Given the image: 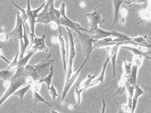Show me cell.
<instances>
[{
    "label": "cell",
    "instance_id": "e0dca14e",
    "mask_svg": "<svg viewBox=\"0 0 151 113\" xmlns=\"http://www.w3.org/2000/svg\"><path fill=\"white\" fill-rule=\"evenodd\" d=\"M123 3H124V1H112L113 8H114V19H113V23L110 27V30L112 29L116 24L117 23V22H119V10H120L121 6Z\"/></svg>",
    "mask_w": 151,
    "mask_h": 113
},
{
    "label": "cell",
    "instance_id": "d6a6232c",
    "mask_svg": "<svg viewBox=\"0 0 151 113\" xmlns=\"http://www.w3.org/2000/svg\"><path fill=\"white\" fill-rule=\"evenodd\" d=\"M51 42H52V43H53L54 44L56 43L57 42H58V37H53L52 38H51Z\"/></svg>",
    "mask_w": 151,
    "mask_h": 113
},
{
    "label": "cell",
    "instance_id": "f35d334b",
    "mask_svg": "<svg viewBox=\"0 0 151 113\" xmlns=\"http://www.w3.org/2000/svg\"><path fill=\"white\" fill-rule=\"evenodd\" d=\"M29 113H33V112H29Z\"/></svg>",
    "mask_w": 151,
    "mask_h": 113
},
{
    "label": "cell",
    "instance_id": "3957f363",
    "mask_svg": "<svg viewBox=\"0 0 151 113\" xmlns=\"http://www.w3.org/2000/svg\"><path fill=\"white\" fill-rule=\"evenodd\" d=\"M59 12H60L61 14V18L59 21V26H64L65 28H69L70 30H73L75 32L77 31H81L90 34L89 30L83 28L78 22L72 21L70 19L67 17L66 15V3L65 2H63L61 3Z\"/></svg>",
    "mask_w": 151,
    "mask_h": 113
},
{
    "label": "cell",
    "instance_id": "7402d4cb",
    "mask_svg": "<svg viewBox=\"0 0 151 113\" xmlns=\"http://www.w3.org/2000/svg\"><path fill=\"white\" fill-rule=\"evenodd\" d=\"M95 78H96V75H91V74L87 75L86 78L83 80L81 84L80 85L81 90L82 91H84L87 90V89H88L91 82H92Z\"/></svg>",
    "mask_w": 151,
    "mask_h": 113
},
{
    "label": "cell",
    "instance_id": "d590c367",
    "mask_svg": "<svg viewBox=\"0 0 151 113\" xmlns=\"http://www.w3.org/2000/svg\"><path fill=\"white\" fill-rule=\"evenodd\" d=\"M80 7L81 8H84L86 7V3L85 2H81L80 3Z\"/></svg>",
    "mask_w": 151,
    "mask_h": 113
},
{
    "label": "cell",
    "instance_id": "5b68a950",
    "mask_svg": "<svg viewBox=\"0 0 151 113\" xmlns=\"http://www.w3.org/2000/svg\"><path fill=\"white\" fill-rule=\"evenodd\" d=\"M45 5V2L43 3L42 5L39 7L37 9L35 10H32L31 8V3L29 0H27V9H26V14L27 17V22L29 23V25L30 27V30L29 32V38L31 40V43L33 42L34 38L35 37V24L36 21H37V18L38 14L40 13L44 7Z\"/></svg>",
    "mask_w": 151,
    "mask_h": 113
},
{
    "label": "cell",
    "instance_id": "8fae6325",
    "mask_svg": "<svg viewBox=\"0 0 151 113\" xmlns=\"http://www.w3.org/2000/svg\"><path fill=\"white\" fill-rule=\"evenodd\" d=\"M119 48H120V46H119L117 45H115L113 46H110V47H106V49L107 51V55L109 56L110 61H111V62H112V74H113L112 78H115V77H116V59H117V52H118Z\"/></svg>",
    "mask_w": 151,
    "mask_h": 113
},
{
    "label": "cell",
    "instance_id": "4316f807",
    "mask_svg": "<svg viewBox=\"0 0 151 113\" xmlns=\"http://www.w3.org/2000/svg\"><path fill=\"white\" fill-rule=\"evenodd\" d=\"M48 91H49V93L50 96L52 97V99L54 101H55V99H56V98L59 96V95L56 89L55 88V87L54 86L52 85L48 89Z\"/></svg>",
    "mask_w": 151,
    "mask_h": 113
},
{
    "label": "cell",
    "instance_id": "8d00e7d4",
    "mask_svg": "<svg viewBox=\"0 0 151 113\" xmlns=\"http://www.w3.org/2000/svg\"><path fill=\"white\" fill-rule=\"evenodd\" d=\"M50 113H59V112H58V111H55V110H54V109H52L51 111H50Z\"/></svg>",
    "mask_w": 151,
    "mask_h": 113
},
{
    "label": "cell",
    "instance_id": "484cf974",
    "mask_svg": "<svg viewBox=\"0 0 151 113\" xmlns=\"http://www.w3.org/2000/svg\"><path fill=\"white\" fill-rule=\"evenodd\" d=\"M12 3L13 4V5L17 8V9H18L20 12H21V17L22 19V21H23V22L25 24V22H27V14H26V11L22 9V8L20 7L19 5H17L16 3H14V1H12Z\"/></svg>",
    "mask_w": 151,
    "mask_h": 113
},
{
    "label": "cell",
    "instance_id": "f546056e",
    "mask_svg": "<svg viewBox=\"0 0 151 113\" xmlns=\"http://www.w3.org/2000/svg\"><path fill=\"white\" fill-rule=\"evenodd\" d=\"M101 99H102V108H101V113H105L106 104L105 100L104 99V96H103V91H102V88H101Z\"/></svg>",
    "mask_w": 151,
    "mask_h": 113
},
{
    "label": "cell",
    "instance_id": "44dd1931",
    "mask_svg": "<svg viewBox=\"0 0 151 113\" xmlns=\"http://www.w3.org/2000/svg\"><path fill=\"white\" fill-rule=\"evenodd\" d=\"M33 92V103L34 106L35 105H37V103L38 102H42V103H44L45 104L47 105L50 108L52 109V106L47 101H46L44 98H43L42 96L39 94V93L37 91H32Z\"/></svg>",
    "mask_w": 151,
    "mask_h": 113
},
{
    "label": "cell",
    "instance_id": "9a60e30c",
    "mask_svg": "<svg viewBox=\"0 0 151 113\" xmlns=\"http://www.w3.org/2000/svg\"><path fill=\"white\" fill-rule=\"evenodd\" d=\"M144 91L142 90V88L139 86V85L137 84V85L134 86V95H133V100H132V108H131L129 113H134L137 106V104H138V99L139 97H140L142 95H144Z\"/></svg>",
    "mask_w": 151,
    "mask_h": 113
},
{
    "label": "cell",
    "instance_id": "4dcf8cb0",
    "mask_svg": "<svg viewBox=\"0 0 151 113\" xmlns=\"http://www.w3.org/2000/svg\"><path fill=\"white\" fill-rule=\"evenodd\" d=\"M119 12L121 13V15L122 18H125L127 16V15H128V11H127L126 9H124V8L119 10Z\"/></svg>",
    "mask_w": 151,
    "mask_h": 113
},
{
    "label": "cell",
    "instance_id": "d4e9b609",
    "mask_svg": "<svg viewBox=\"0 0 151 113\" xmlns=\"http://www.w3.org/2000/svg\"><path fill=\"white\" fill-rule=\"evenodd\" d=\"M82 91L81 89H78L76 88L75 89V101H76L77 104L78 106L81 105L82 102Z\"/></svg>",
    "mask_w": 151,
    "mask_h": 113
},
{
    "label": "cell",
    "instance_id": "7a4b0ae2",
    "mask_svg": "<svg viewBox=\"0 0 151 113\" xmlns=\"http://www.w3.org/2000/svg\"><path fill=\"white\" fill-rule=\"evenodd\" d=\"M26 78L27 75L25 72V67L17 68L16 72L9 80V86L6 88V91L0 99V107L10 96L13 95L20 87L26 84Z\"/></svg>",
    "mask_w": 151,
    "mask_h": 113
},
{
    "label": "cell",
    "instance_id": "ffe728a7",
    "mask_svg": "<svg viewBox=\"0 0 151 113\" xmlns=\"http://www.w3.org/2000/svg\"><path fill=\"white\" fill-rule=\"evenodd\" d=\"M138 15L141 17V21L138 24L142 22H148L150 20V6L144 10H140L138 11Z\"/></svg>",
    "mask_w": 151,
    "mask_h": 113
},
{
    "label": "cell",
    "instance_id": "30bf717a",
    "mask_svg": "<svg viewBox=\"0 0 151 113\" xmlns=\"http://www.w3.org/2000/svg\"><path fill=\"white\" fill-rule=\"evenodd\" d=\"M86 63H87V61L84 60V63L82 64V65L80 67V68H78V70L76 72H75L73 74H72V75H71L70 77V78L69 79L68 81L66 84H65L64 88H63V91L62 93V96H61V102H64L68 92V91L70 90L71 87L72 86V85L75 83V82L77 80L79 74H80V72H81V70L82 69V68L84 67Z\"/></svg>",
    "mask_w": 151,
    "mask_h": 113
},
{
    "label": "cell",
    "instance_id": "f1b7e54d",
    "mask_svg": "<svg viewBox=\"0 0 151 113\" xmlns=\"http://www.w3.org/2000/svg\"><path fill=\"white\" fill-rule=\"evenodd\" d=\"M9 37H10V36H9V33H5V32L0 33V42H5L9 39Z\"/></svg>",
    "mask_w": 151,
    "mask_h": 113
},
{
    "label": "cell",
    "instance_id": "52a82bcc",
    "mask_svg": "<svg viewBox=\"0 0 151 113\" xmlns=\"http://www.w3.org/2000/svg\"><path fill=\"white\" fill-rule=\"evenodd\" d=\"M144 61V57L141 56H134L133 58V62L132 63V68L129 74L126 77V83L131 86H135L137 83V74L138 68L140 67Z\"/></svg>",
    "mask_w": 151,
    "mask_h": 113
},
{
    "label": "cell",
    "instance_id": "836d02e7",
    "mask_svg": "<svg viewBox=\"0 0 151 113\" xmlns=\"http://www.w3.org/2000/svg\"><path fill=\"white\" fill-rule=\"evenodd\" d=\"M119 24H120V25L122 26V25H124V23H125V18H121V20L120 21H119Z\"/></svg>",
    "mask_w": 151,
    "mask_h": 113
},
{
    "label": "cell",
    "instance_id": "d6986e66",
    "mask_svg": "<svg viewBox=\"0 0 151 113\" xmlns=\"http://www.w3.org/2000/svg\"><path fill=\"white\" fill-rule=\"evenodd\" d=\"M54 75V68H53V64H52L50 68V72L49 74L47 75L46 77H45L44 78H43L42 79L40 80H39V83H40L41 84L42 83H45L47 87V90L50 88V85H51V83H52V78H53V76Z\"/></svg>",
    "mask_w": 151,
    "mask_h": 113
},
{
    "label": "cell",
    "instance_id": "ac0fdd59",
    "mask_svg": "<svg viewBox=\"0 0 151 113\" xmlns=\"http://www.w3.org/2000/svg\"><path fill=\"white\" fill-rule=\"evenodd\" d=\"M125 88L127 91V96H128V104H127V105H126V106L128 107L130 112L131 108H132V100H133V97L134 95V87L133 86H131L127 83H126Z\"/></svg>",
    "mask_w": 151,
    "mask_h": 113
},
{
    "label": "cell",
    "instance_id": "6da1fadb",
    "mask_svg": "<svg viewBox=\"0 0 151 113\" xmlns=\"http://www.w3.org/2000/svg\"><path fill=\"white\" fill-rule=\"evenodd\" d=\"M50 56L47 59L34 65L27 64L25 66V72L27 78H30L33 81H39L49 74L50 68L53 64L54 60L49 59Z\"/></svg>",
    "mask_w": 151,
    "mask_h": 113
},
{
    "label": "cell",
    "instance_id": "74e56055",
    "mask_svg": "<svg viewBox=\"0 0 151 113\" xmlns=\"http://www.w3.org/2000/svg\"><path fill=\"white\" fill-rule=\"evenodd\" d=\"M118 113H124V112L123 111V110L122 109L121 107H120V108H119V110Z\"/></svg>",
    "mask_w": 151,
    "mask_h": 113
},
{
    "label": "cell",
    "instance_id": "83f0119b",
    "mask_svg": "<svg viewBox=\"0 0 151 113\" xmlns=\"http://www.w3.org/2000/svg\"><path fill=\"white\" fill-rule=\"evenodd\" d=\"M41 88V84L39 83V81H34L33 84L31 86V91H35L39 92Z\"/></svg>",
    "mask_w": 151,
    "mask_h": 113
},
{
    "label": "cell",
    "instance_id": "8992f818",
    "mask_svg": "<svg viewBox=\"0 0 151 113\" xmlns=\"http://www.w3.org/2000/svg\"><path fill=\"white\" fill-rule=\"evenodd\" d=\"M66 29L68 32V36L69 38V47H70V51H69V59H68V63L67 69H66V73L65 78V83L66 84L68 81L70 77L73 74V62L76 56V49H75V41L74 38L73 37V34L71 33V30H70L69 28H66Z\"/></svg>",
    "mask_w": 151,
    "mask_h": 113
},
{
    "label": "cell",
    "instance_id": "5bb4252c",
    "mask_svg": "<svg viewBox=\"0 0 151 113\" xmlns=\"http://www.w3.org/2000/svg\"><path fill=\"white\" fill-rule=\"evenodd\" d=\"M45 35H43L41 37H38L35 35L33 42L31 43V45L35 46L38 52H48L49 49L45 45Z\"/></svg>",
    "mask_w": 151,
    "mask_h": 113
},
{
    "label": "cell",
    "instance_id": "7c38bea8",
    "mask_svg": "<svg viewBox=\"0 0 151 113\" xmlns=\"http://www.w3.org/2000/svg\"><path fill=\"white\" fill-rule=\"evenodd\" d=\"M59 29V35L58 36V43L59 44V47H60V51H61V58H62V62H63V68H64V74L65 76L66 75V69H67V67H66V43L65 39L63 37V34L61 32V26L58 27Z\"/></svg>",
    "mask_w": 151,
    "mask_h": 113
},
{
    "label": "cell",
    "instance_id": "603a6c76",
    "mask_svg": "<svg viewBox=\"0 0 151 113\" xmlns=\"http://www.w3.org/2000/svg\"><path fill=\"white\" fill-rule=\"evenodd\" d=\"M30 89H31V86L26 85L25 87L22 88L21 89H19V90H17L13 94V95L17 96L20 99V102H21V103H22L24 97V96L26 94V93L28 91L30 90Z\"/></svg>",
    "mask_w": 151,
    "mask_h": 113
},
{
    "label": "cell",
    "instance_id": "cb8c5ba5",
    "mask_svg": "<svg viewBox=\"0 0 151 113\" xmlns=\"http://www.w3.org/2000/svg\"><path fill=\"white\" fill-rule=\"evenodd\" d=\"M132 63L127 62L125 58H123V67H124V73H123L122 75L124 77L125 79L130 73L131 68H132Z\"/></svg>",
    "mask_w": 151,
    "mask_h": 113
},
{
    "label": "cell",
    "instance_id": "2e32d148",
    "mask_svg": "<svg viewBox=\"0 0 151 113\" xmlns=\"http://www.w3.org/2000/svg\"><path fill=\"white\" fill-rule=\"evenodd\" d=\"M120 48H122V49H124L130 51L131 52L134 54V56H141L142 57H145L147 59H150V52H147V53H144V52H142L140 50L138 49L137 47H133V46H120Z\"/></svg>",
    "mask_w": 151,
    "mask_h": 113
},
{
    "label": "cell",
    "instance_id": "277c9868",
    "mask_svg": "<svg viewBox=\"0 0 151 113\" xmlns=\"http://www.w3.org/2000/svg\"><path fill=\"white\" fill-rule=\"evenodd\" d=\"M76 33L78 35V38L80 40L82 45L83 53L85 57L86 61H88L93 50V43L95 40L92 37V35L89 33H85L81 31H77Z\"/></svg>",
    "mask_w": 151,
    "mask_h": 113
},
{
    "label": "cell",
    "instance_id": "ba28073f",
    "mask_svg": "<svg viewBox=\"0 0 151 113\" xmlns=\"http://www.w3.org/2000/svg\"><path fill=\"white\" fill-rule=\"evenodd\" d=\"M85 17L88 19V25L89 26V32L91 35H93L94 31L98 28V25H102L104 24L103 20L101 16L100 12L95 9L94 11L91 13H87L85 15Z\"/></svg>",
    "mask_w": 151,
    "mask_h": 113
},
{
    "label": "cell",
    "instance_id": "e575fe53",
    "mask_svg": "<svg viewBox=\"0 0 151 113\" xmlns=\"http://www.w3.org/2000/svg\"><path fill=\"white\" fill-rule=\"evenodd\" d=\"M68 109L70 110V111H72L73 109V104H69L68 106Z\"/></svg>",
    "mask_w": 151,
    "mask_h": 113
},
{
    "label": "cell",
    "instance_id": "4fadbf2b",
    "mask_svg": "<svg viewBox=\"0 0 151 113\" xmlns=\"http://www.w3.org/2000/svg\"><path fill=\"white\" fill-rule=\"evenodd\" d=\"M109 62H110V58H109V56L107 55V57L105 59V61L103 64L102 69L100 72V74L98 75L97 78H95L93 80V81L91 82V84L89 86V88L94 87L96 85H97L98 84H100V85L103 86V84H104V79H105V72H106V70L107 64H108Z\"/></svg>",
    "mask_w": 151,
    "mask_h": 113
},
{
    "label": "cell",
    "instance_id": "1f68e13d",
    "mask_svg": "<svg viewBox=\"0 0 151 113\" xmlns=\"http://www.w3.org/2000/svg\"><path fill=\"white\" fill-rule=\"evenodd\" d=\"M58 27H59V26H58V24H56L55 22H51L50 23V28L52 30H55L57 29V28H58Z\"/></svg>",
    "mask_w": 151,
    "mask_h": 113
},
{
    "label": "cell",
    "instance_id": "9c48e42d",
    "mask_svg": "<svg viewBox=\"0 0 151 113\" xmlns=\"http://www.w3.org/2000/svg\"><path fill=\"white\" fill-rule=\"evenodd\" d=\"M19 52H18L15 55V58L9 65L5 69L0 70V79L3 80V82H6L9 80L15 72H16L18 68V59H19Z\"/></svg>",
    "mask_w": 151,
    "mask_h": 113
}]
</instances>
